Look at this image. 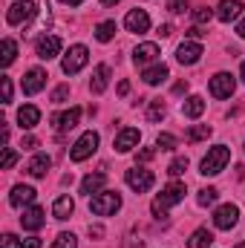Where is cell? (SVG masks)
I'll return each mask as SVG.
<instances>
[{
  "label": "cell",
  "mask_w": 245,
  "mask_h": 248,
  "mask_svg": "<svg viewBox=\"0 0 245 248\" xmlns=\"http://www.w3.org/2000/svg\"><path fill=\"white\" fill-rule=\"evenodd\" d=\"M119 208H122V196H119L116 190H104V193H98V196L90 199V211H92L95 217H110V214H116Z\"/></svg>",
  "instance_id": "3"
},
{
  "label": "cell",
  "mask_w": 245,
  "mask_h": 248,
  "mask_svg": "<svg viewBox=\"0 0 245 248\" xmlns=\"http://www.w3.org/2000/svg\"><path fill=\"white\" fill-rule=\"evenodd\" d=\"M72 211H75V202H72V196H66V193L58 196L55 205H52V217H55V219H69Z\"/></svg>",
  "instance_id": "24"
},
{
  "label": "cell",
  "mask_w": 245,
  "mask_h": 248,
  "mask_svg": "<svg viewBox=\"0 0 245 248\" xmlns=\"http://www.w3.org/2000/svg\"><path fill=\"white\" fill-rule=\"evenodd\" d=\"M211 95L214 98H231L234 95V90H237V81L231 78V72H216L214 78H211Z\"/></svg>",
  "instance_id": "7"
},
{
  "label": "cell",
  "mask_w": 245,
  "mask_h": 248,
  "mask_svg": "<svg viewBox=\"0 0 245 248\" xmlns=\"http://www.w3.org/2000/svg\"><path fill=\"white\" fill-rule=\"evenodd\" d=\"M202 113H205V98H202V95H190V98L182 104L184 119H199Z\"/></svg>",
  "instance_id": "25"
},
{
  "label": "cell",
  "mask_w": 245,
  "mask_h": 248,
  "mask_svg": "<svg viewBox=\"0 0 245 248\" xmlns=\"http://www.w3.org/2000/svg\"><path fill=\"white\" fill-rule=\"evenodd\" d=\"M184 193H187V187H184L182 182H170V185L165 187L156 199H153V205H150L153 217H165V214H168V208H173V205H179V202H182Z\"/></svg>",
  "instance_id": "1"
},
{
  "label": "cell",
  "mask_w": 245,
  "mask_h": 248,
  "mask_svg": "<svg viewBox=\"0 0 245 248\" xmlns=\"http://www.w3.org/2000/svg\"><path fill=\"white\" fill-rule=\"evenodd\" d=\"M0 248H20V243H17V237H15V234H6Z\"/></svg>",
  "instance_id": "42"
},
{
  "label": "cell",
  "mask_w": 245,
  "mask_h": 248,
  "mask_svg": "<svg viewBox=\"0 0 245 248\" xmlns=\"http://www.w3.org/2000/svg\"><path fill=\"white\" fill-rule=\"evenodd\" d=\"M211 17H214V12H211L208 6H199V9H193V20H196V23H208Z\"/></svg>",
  "instance_id": "36"
},
{
  "label": "cell",
  "mask_w": 245,
  "mask_h": 248,
  "mask_svg": "<svg viewBox=\"0 0 245 248\" xmlns=\"http://www.w3.org/2000/svg\"><path fill=\"white\" fill-rule=\"evenodd\" d=\"M49 165H52V159H49L46 153H38V156H32V162L26 165V173L35 176V179H44L46 170H49Z\"/></svg>",
  "instance_id": "20"
},
{
  "label": "cell",
  "mask_w": 245,
  "mask_h": 248,
  "mask_svg": "<svg viewBox=\"0 0 245 248\" xmlns=\"http://www.w3.org/2000/svg\"><path fill=\"white\" fill-rule=\"evenodd\" d=\"M87 61H90V52H87V46H84V44L69 46V52L63 55V61H61L63 75H75V72H81V69L87 66Z\"/></svg>",
  "instance_id": "4"
},
{
  "label": "cell",
  "mask_w": 245,
  "mask_h": 248,
  "mask_svg": "<svg viewBox=\"0 0 245 248\" xmlns=\"http://www.w3.org/2000/svg\"><path fill=\"white\" fill-rule=\"evenodd\" d=\"M107 84H110V66H107V63H98V66H95V72H92L90 90H92L95 95H101V93L107 90Z\"/></svg>",
  "instance_id": "19"
},
{
  "label": "cell",
  "mask_w": 245,
  "mask_h": 248,
  "mask_svg": "<svg viewBox=\"0 0 245 248\" xmlns=\"http://www.w3.org/2000/svg\"><path fill=\"white\" fill-rule=\"evenodd\" d=\"M127 93H130V84L122 81V84H119V95H127Z\"/></svg>",
  "instance_id": "47"
},
{
  "label": "cell",
  "mask_w": 245,
  "mask_h": 248,
  "mask_svg": "<svg viewBox=\"0 0 245 248\" xmlns=\"http://www.w3.org/2000/svg\"><path fill=\"white\" fill-rule=\"evenodd\" d=\"M156 147H162V150H173V147H176V139H173L170 133H159V139H156Z\"/></svg>",
  "instance_id": "35"
},
{
  "label": "cell",
  "mask_w": 245,
  "mask_h": 248,
  "mask_svg": "<svg viewBox=\"0 0 245 248\" xmlns=\"http://www.w3.org/2000/svg\"><path fill=\"white\" fill-rule=\"evenodd\" d=\"M44 84H46V72H44V69H29L20 87H23V93H26V95H35V93H41V90H44Z\"/></svg>",
  "instance_id": "16"
},
{
  "label": "cell",
  "mask_w": 245,
  "mask_h": 248,
  "mask_svg": "<svg viewBox=\"0 0 245 248\" xmlns=\"http://www.w3.org/2000/svg\"><path fill=\"white\" fill-rule=\"evenodd\" d=\"M52 248H78V240H75V234H58Z\"/></svg>",
  "instance_id": "34"
},
{
  "label": "cell",
  "mask_w": 245,
  "mask_h": 248,
  "mask_svg": "<svg viewBox=\"0 0 245 248\" xmlns=\"http://www.w3.org/2000/svg\"><path fill=\"white\" fill-rule=\"evenodd\" d=\"M44 222H46V217H44V208H38V205L26 208V211H23V217H20V225H23L26 231H41V228H44Z\"/></svg>",
  "instance_id": "14"
},
{
  "label": "cell",
  "mask_w": 245,
  "mask_h": 248,
  "mask_svg": "<svg viewBox=\"0 0 245 248\" xmlns=\"http://www.w3.org/2000/svg\"><path fill=\"white\" fill-rule=\"evenodd\" d=\"M15 58H17V44L12 38H3V58H0V63L3 66H12Z\"/></svg>",
  "instance_id": "30"
},
{
  "label": "cell",
  "mask_w": 245,
  "mask_h": 248,
  "mask_svg": "<svg viewBox=\"0 0 245 248\" xmlns=\"http://www.w3.org/2000/svg\"><path fill=\"white\" fill-rule=\"evenodd\" d=\"M184 9H187V0H168V12H173V15H182Z\"/></svg>",
  "instance_id": "39"
},
{
  "label": "cell",
  "mask_w": 245,
  "mask_h": 248,
  "mask_svg": "<svg viewBox=\"0 0 245 248\" xmlns=\"http://www.w3.org/2000/svg\"><path fill=\"white\" fill-rule=\"evenodd\" d=\"M156 55H159V46L156 44H138L136 52H133V61L138 63V66H144V63L156 61Z\"/></svg>",
  "instance_id": "23"
},
{
  "label": "cell",
  "mask_w": 245,
  "mask_h": 248,
  "mask_svg": "<svg viewBox=\"0 0 245 248\" xmlns=\"http://www.w3.org/2000/svg\"><path fill=\"white\" fill-rule=\"evenodd\" d=\"M104 185H107V173H87L81 179V193L84 196H92V193H98Z\"/></svg>",
  "instance_id": "22"
},
{
  "label": "cell",
  "mask_w": 245,
  "mask_h": 248,
  "mask_svg": "<svg viewBox=\"0 0 245 248\" xmlns=\"http://www.w3.org/2000/svg\"><path fill=\"white\" fill-rule=\"evenodd\" d=\"M116 3H122V0H101V6H116Z\"/></svg>",
  "instance_id": "51"
},
{
  "label": "cell",
  "mask_w": 245,
  "mask_h": 248,
  "mask_svg": "<svg viewBox=\"0 0 245 248\" xmlns=\"http://www.w3.org/2000/svg\"><path fill=\"white\" fill-rule=\"evenodd\" d=\"M237 35H240V38H243V41H245V17H243V20H240V26H237Z\"/></svg>",
  "instance_id": "48"
},
{
  "label": "cell",
  "mask_w": 245,
  "mask_h": 248,
  "mask_svg": "<svg viewBox=\"0 0 245 248\" xmlns=\"http://www.w3.org/2000/svg\"><path fill=\"white\" fill-rule=\"evenodd\" d=\"M35 202V187L29 185H15L9 193V205L12 208H23V205H32Z\"/></svg>",
  "instance_id": "15"
},
{
  "label": "cell",
  "mask_w": 245,
  "mask_h": 248,
  "mask_svg": "<svg viewBox=\"0 0 245 248\" xmlns=\"http://www.w3.org/2000/svg\"><path fill=\"white\" fill-rule=\"evenodd\" d=\"M208 136H211V127H208V124H193V127L184 133V141L196 144V141H202V139H208Z\"/></svg>",
  "instance_id": "29"
},
{
  "label": "cell",
  "mask_w": 245,
  "mask_h": 248,
  "mask_svg": "<svg viewBox=\"0 0 245 248\" xmlns=\"http://www.w3.org/2000/svg\"><path fill=\"white\" fill-rule=\"evenodd\" d=\"M184 35H187V38H190V41H196V38H202V35H205V32H202V29H199V26H190V29H187V32H184Z\"/></svg>",
  "instance_id": "44"
},
{
  "label": "cell",
  "mask_w": 245,
  "mask_h": 248,
  "mask_svg": "<svg viewBox=\"0 0 245 248\" xmlns=\"http://www.w3.org/2000/svg\"><path fill=\"white\" fill-rule=\"evenodd\" d=\"M127 185L133 187L136 193H144V190H150L153 182H156V176L150 173V170H141V168H133V170H127Z\"/></svg>",
  "instance_id": "10"
},
{
  "label": "cell",
  "mask_w": 245,
  "mask_h": 248,
  "mask_svg": "<svg viewBox=\"0 0 245 248\" xmlns=\"http://www.w3.org/2000/svg\"><path fill=\"white\" fill-rule=\"evenodd\" d=\"M237 219H240V208L237 205H219L216 211H214V225L219 228V231H231L234 225H237Z\"/></svg>",
  "instance_id": "8"
},
{
  "label": "cell",
  "mask_w": 245,
  "mask_h": 248,
  "mask_svg": "<svg viewBox=\"0 0 245 248\" xmlns=\"http://www.w3.org/2000/svg\"><path fill=\"white\" fill-rule=\"evenodd\" d=\"M124 29L133 32V35H144L150 29V15L144 9H130L127 17H124Z\"/></svg>",
  "instance_id": "9"
},
{
  "label": "cell",
  "mask_w": 245,
  "mask_h": 248,
  "mask_svg": "<svg viewBox=\"0 0 245 248\" xmlns=\"http://www.w3.org/2000/svg\"><path fill=\"white\" fill-rule=\"evenodd\" d=\"M184 90H187V81H179V84L173 87V93H184Z\"/></svg>",
  "instance_id": "49"
},
{
  "label": "cell",
  "mask_w": 245,
  "mask_h": 248,
  "mask_svg": "<svg viewBox=\"0 0 245 248\" xmlns=\"http://www.w3.org/2000/svg\"><path fill=\"white\" fill-rule=\"evenodd\" d=\"M234 248H245V243H240V246H234Z\"/></svg>",
  "instance_id": "53"
},
{
  "label": "cell",
  "mask_w": 245,
  "mask_h": 248,
  "mask_svg": "<svg viewBox=\"0 0 245 248\" xmlns=\"http://www.w3.org/2000/svg\"><path fill=\"white\" fill-rule=\"evenodd\" d=\"M214 246V234L208 228H196L187 240V248H211Z\"/></svg>",
  "instance_id": "27"
},
{
  "label": "cell",
  "mask_w": 245,
  "mask_h": 248,
  "mask_svg": "<svg viewBox=\"0 0 245 248\" xmlns=\"http://www.w3.org/2000/svg\"><path fill=\"white\" fill-rule=\"evenodd\" d=\"M61 38L58 35H44L41 41H38V46H35V52H38V58L41 61H52L58 52H61Z\"/></svg>",
  "instance_id": "11"
},
{
  "label": "cell",
  "mask_w": 245,
  "mask_h": 248,
  "mask_svg": "<svg viewBox=\"0 0 245 248\" xmlns=\"http://www.w3.org/2000/svg\"><path fill=\"white\" fill-rule=\"evenodd\" d=\"M95 38H98L101 44L113 41V38H116V20H104V23H98V26H95Z\"/></svg>",
  "instance_id": "28"
},
{
  "label": "cell",
  "mask_w": 245,
  "mask_h": 248,
  "mask_svg": "<svg viewBox=\"0 0 245 248\" xmlns=\"http://www.w3.org/2000/svg\"><path fill=\"white\" fill-rule=\"evenodd\" d=\"M61 3H66V6H81L84 0H61Z\"/></svg>",
  "instance_id": "50"
},
{
  "label": "cell",
  "mask_w": 245,
  "mask_h": 248,
  "mask_svg": "<svg viewBox=\"0 0 245 248\" xmlns=\"http://www.w3.org/2000/svg\"><path fill=\"white\" fill-rule=\"evenodd\" d=\"M138 139H141V133L136 130V127H124L122 133L116 136V141H113V147L119 150V153H130L136 144H138Z\"/></svg>",
  "instance_id": "13"
},
{
  "label": "cell",
  "mask_w": 245,
  "mask_h": 248,
  "mask_svg": "<svg viewBox=\"0 0 245 248\" xmlns=\"http://www.w3.org/2000/svg\"><path fill=\"white\" fill-rule=\"evenodd\" d=\"M243 15V3L240 0H222L219 6H216V17L222 20V23H231V20H237Z\"/></svg>",
  "instance_id": "17"
},
{
  "label": "cell",
  "mask_w": 245,
  "mask_h": 248,
  "mask_svg": "<svg viewBox=\"0 0 245 248\" xmlns=\"http://www.w3.org/2000/svg\"><path fill=\"white\" fill-rule=\"evenodd\" d=\"M66 95H69V87H66V84L55 87V93H52V104H63V101H66Z\"/></svg>",
  "instance_id": "38"
},
{
  "label": "cell",
  "mask_w": 245,
  "mask_h": 248,
  "mask_svg": "<svg viewBox=\"0 0 245 248\" xmlns=\"http://www.w3.org/2000/svg\"><path fill=\"white\" fill-rule=\"evenodd\" d=\"M153 156H156V147H144V150H138V153H136V159H138V162H150Z\"/></svg>",
  "instance_id": "41"
},
{
  "label": "cell",
  "mask_w": 245,
  "mask_h": 248,
  "mask_svg": "<svg viewBox=\"0 0 245 248\" xmlns=\"http://www.w3.org/2000/svg\"><path fill=\"white\" fill-rule=\"evenodd\" d=\"M228 162H231V150H228L225 144H216V147H211L208 156L202 159V165H199L202 170H199V173H202V176H216V173L225 170Z\"/></svg>",
  "instance_id": "2"
},
{
  "label": "cell",
  "mask_w": 245,
  "mask_h": 248,
  "mask_svg": "<svg viewBox=\"0 0 245 248\" xmlns=\"http://www.w3.org/2000/svg\"><path fill=\"white\" fill-rule=\"evenodd\" d=\"M216 196H219V190H216V187H202L196 199H199V205H214V202H216Z\"/></svg>",
  "instance_id": "32"
},
{
  "label": "cell",
  "mask_w": 245,
  "mask_h": 248,
  "mask_svg": "<svg viewBox=\"0 0 245 248\" xmlns=\"http://www.w3.org/2000/svg\"><path fill=\"white\" fill-rule=\"evenodd\" d=\"M165 113H168L165 101H162V98H156V101H150V107H147V122H162V119H165Z\"/></svg>",
  "instance_id": "31"
},
{
  "label": "cell",
  "mask_w": 245,
  "mask_h": 248,
  "mask_svg": "<svg viewBox=\"0 0 245 248\" xmlns=\"http://www.w3.org/2000/svg\"><path fill=\"white\" fill-rule=\"evenodd\" d=\"M95 147H98V133H95V130H87V133L72 144L69 159H72V162H84V159H90V156L95 153Z\"/></svg>",
  "instance_id": "5"
},
{
  "label": "cell",
  "mask_w": 245,
  "mask_h": 248,
  "mask_svg": "<svg viewBox=\"0 0 245 248\" xmlns=\"http://www.w3.org/2000/svg\"><path fill=\"white\" fill-rule=\"evenodd\" d=\"M20 147H23V150H35V147H38V139H35V136H26V139L20 141Z\"/></svg>",
  "instance_id": "43"
},
{
  "label": "cell",
  "mask_w": 245,
  "mask_h": 248,
  "mask_svg": "<svg viewBox=\"0 0 245 248\" xmlns=\"http://www.w3.org/2000/svg\"><path fill=\"white\" fill-rule=\"evenodd\" d=\"M15 162H17V153H15L12 147H3V162H0V168H3V170H9Z\"/></svg>",
  "instance_id": "37"
},
{
  "label": "cell",
  "mask_w": 245,
  "mask_h": 248,
  "mask_svg": "<svg viewBox=\"0 0 245 248\" xmlns=\"http://www.w3.org/2000/svg\"><path fill=\"white\" fill-rule=\"evenodd\" d=\"M202 58V46L196 44V41H184L182 46L176 49V61L184 63V66H193V63H199Z\"/></svg>",
  "instance_id": "12"
},
{
  "label": "cell",
  "mask_w": 245,
  "mask_h": 248,
  "mask_svg": "<svg viewBox=\"0 0 245 248\" xmlns=\"http://www.w3.org/2000/svg\"><path fill=\"white\" fill-rule=\"evenodd\" d=\"M81 119V107H72V110H66V113H58V116H52V127L63 133V130H72L75 124Z\"/></svg>",
  "instance_id": "18"
},
{
  "label": "cell",
  "mask_w": 245,
  "mask_h": 248,
  "mask_svg": "<svg viewBox=\"0 0 245 248\" xmlns=\"http://www.w3.org/2000/svg\"><path fill=\"white\" fill-rule=\"evenodd\" d=\"M159 35H162V38H170V35H173V26H170V23H162V26H159Z\"/></svg>",
  "instance_id": "46"
},
{
  "label": "cell",
  "mask_w": 245,
  "mask_h": 248,
  "mask_svg": "<svg viewBox=\"0 0 245 248\" xmlns=\"http://www.w3.org/2000/svg\"><path fill=\"white\" fill-rule=\"evenodd\" d=\"M20 248H41V240H38V237H29V240L20 243Z\"/></svg>",
  "instance_id": "45"
},
{
  "label": "cell",
  "mask_w": 245,
  "mask_h": 248,
  "mask_svg": "<svg viewBox=\"0 0 245 248\" xmlns=\"http://www.w3.org/2000/svg\"><path fill=\"white\" fill-rule=\"evenodd\" d=\"M144 84H150V87H156V84H162L165 78H168V66L165 63H153V66H147L144 69Z\"/></svg>",
  "instance_id": "26"
},
{
  "label": "cell",
  "mask_w": 245,
  "mask_h": 248,
  "mask_svg": "<svg viewBox=\"0 0 245 248\" xmlns=\"http://www.w3.org/2000/svg\"><path fill=\"white\" fill-rule=\"evenodd\" d=\"M184 170H187V156L173 159V162H170V168H168V173H170V176H182Z\"/></svg>",
  "instance_id": "33"
},
{
  "label": "cell",
  "mask_w": 245,
  "mask_h": 248,
  "mask_svg": "<svg viewBox=\"0 0 245 248\" xmlns=\"http://www.w3.org/2000/svg\"><path fill=\"white\" fill-rule=\"evenodd\" d=\"M17 122H20V127H23V130L38 127V122H41V110H38L35 104H23V107L17 110Z\"/></svg>",
  "instance_id": "21"
},
{
  "label": "cell",
  "mask_w": 245,
  "mask_h": 248,
  "mask_svg": "<svg viewBox=\"0 0 245 248\" xmlns=\"http://www.w3.org/2000/svg\"><path fill=\"white\" fill-rule=\"evenodd\" d=\"M35 12H38V6H35L32 0H17V3L9 6V12H6V23H9V26L29 23V20L35 17Z\"/></svg>",
  "instance_id": "6"
},
{
  "label": "cell",
  "mask_w": 245,
  "mask_h": 248,
  "mask_svg": "<svg viewBox=\"0 0 245 248\" xmlns=\"http://www.w3.org/2000/svg\"><path fill=\"white\" fill-rule=\"evenodd\" d=\"M240 75H243V84H245V61H243V69H240Z\"/></svg>",
  "instance_id": "52"
},
{
  "label": "cell",
  "mask_w": 245,
  "mask_h": 248,
  "mask_svg": "<svg viewBox=\"0 0 245 248\" xmlns=\"http://www.w3.org/2000/svg\"><path fill=\"white\" fill-rule=\"evenodd\" d=\"M3 104H12V78H3Z\"/></svg>",
  "instance_id": "40"
}]
</instances>
